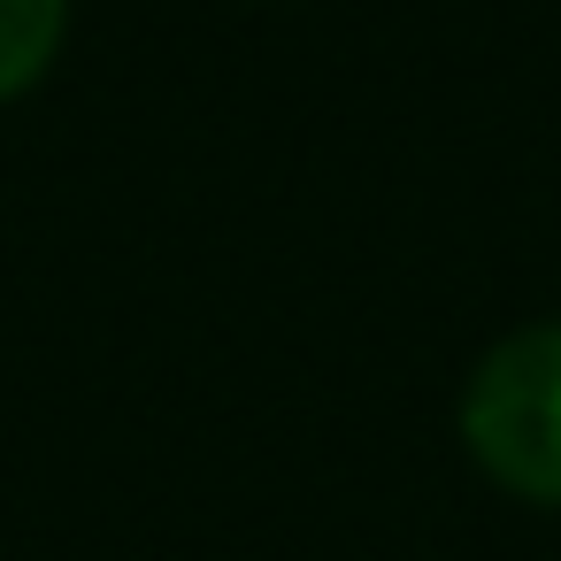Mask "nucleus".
<instances>
[{"label": "nucleus", "mask_w": 561, "mask_h": 561, "mask_svg": "<svg viewBox=\"0 0 561 561\" xmlns=\"http://www.w3.org/2000/svg\"><path fill=\"white\" fill-rule=\"evenodd\" d=\"M461 446L515 500L561 507V323L500 339L461 392Z\"/></svg>", "instance_id": "nucleus-1"}, {"label": "nucleus", "mask_w": 561, "mask_h": 561, "mask_svg": "<svg viewBox=\"0 0 561 561\" xmlns=\"http://www.w3.org/2000/svg\"><path fill=\"white\" fill-rule=\"evenodd\" d=\"M62 32H70V0H0V101L47 78Z\"/></svg>", "instance_id": "nucleus-2"}]
</instances>
